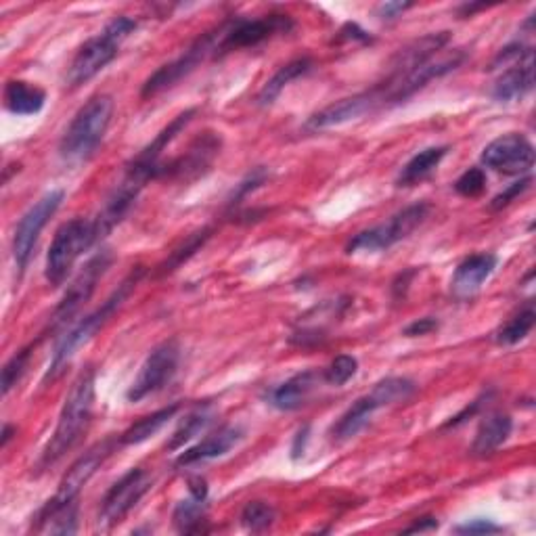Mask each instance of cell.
Returning <instances> with one entry per match:
<instances>
[{
    "mask_svg": "<svg viewBox=\"0 0 536 536\" xmlns=\"http://www.w3.org/2000/svg\"><path fill=\"white\" fill-rule=\"evenodd\" d=\"M93 409H95V369L88 367L78 375L74 386L65 396L63 409L57 419V428L36 463L38 472H47V469L57 465L74 449L76 442L82 438V432L88 428V423H91Z\"/></svg>",
    "mask_w": 536,
    "mask_h": 536,
    "instance_id": "obj_1",
    "label": "cell"
},
{
    "mask_svg": "<svg viewBox=\"0 0 536 536\" xmlns=\"http://www.w3.org/2000/svg\"><path fill=\"white\" fill-rule=\"evenodd\" d=\"M114 109L116 103L109 95H97L80 107L59 143V155L65 164L80 166L93 158L109 130Z\"/></svg>",
    "mask_w": 536,
    "mask_h": 536,
    "instance_id": "obj_2",
    "label": "cell"
},
{
    "mask_svg": "<svg viewBox=\"0 0 536 536\" xmlns=\"http://www.w3.org/2000/svg\"><path fill=\"white\" fill-rule=\"evenodd\" d=\"M143 275H145V271L141 266L134 268V271L120 283V287L116 289V292L111 294L95 312H91V315L84 317L78 325H74L70 331L63 335V338L57 344V348H55V352H53L51 365H49L47 373H44V382H53V379H57L59 373L67 367V363L74 359V354L82 346H86L88 342H91L95 335L109 323V319L116 315V312L122 308V304L128 300V296L134 292V287L139 285Z\"/></svg>",
    "mask_w": 536,
    "mask_h": 536,
    "instance_id": "obj_3",
    "label": "cell"
},
{
    "mask_svg": "<svg viewBox=\"0 0 536 536\" xmlns=\"http://www.w3.org/2000/svg\"><path fill=\"white\" fill-rule=\"evenodd\" d=\"M134 30H137V21L126 15L111 19L97 36L86 40L78 49L70 70H67V86L78 88L86 82H91L99 72H103L105 67L118 57L124 40Z\"/></svg>",
    "mask_w": 536,
    "mask_h": 536,
    "instance_id": "obj_4",
    "label": "cell"
},
{
    "mask_svg": "<svg viewBox=\"0 0 536 536\" xmlns=\"http://www.w3.org/2000/svg\"><path fill=\"white\" fill-rule=\"evenodd\" d=\"M463 61H465V51L461 49L440 51L432 59L415 65L413 70L405 74L390 72V76L384 82H379L375 88L379 91V95H382L384 107L400 105L409 101L413 95H417L421 88H426L432 80L455 72Z\"/></svg>",
    "mask_w": 536,
    "mask_h": 536,
    "instance_id": "obj_5",
    "label": "cell"
},
{
    "mask_svg": "<svg viewBox=\"0 0 536 536\" xmlns=\"http://www.w3.org/2000/svg\"><path fill=\"white\" fill-rule=\"evenodd\" d=\"M97 243V233L93 220L74 218L61 225L53 237V243L47 254V266H44V275H47L49 285L61 287L67 277H70L72 268L80 260V256L93 248Z\"/></svg>",
    "mask_w": 536,
    "mask_h": 536,
    "instance_id": "obj_6",
    "label": "cell"
},
{
    "mask_svg": "<svg viewBox=\"0 0 536 536\" xmlns=\"http://www.w3.org/2000/svg\"><path fill=\"white\" fill-rule=\"evenodd\" d=\"M428 214H430V206L426 204V201H419V204L407 206L405 210H400L398 214H394L388 222H382V225L354 235L348 243L346 252L348 254L386 252L392 248V245H396L402 239H407L415 229H419L423 222H426Z\"/></svg>",
    "mask_w": 536,
    "mask_h": 536,
    "instance_id": "obj_7",
    "label": "cell"
},
{
    "mask_svg": "<svg viewBox=\"0 0 536 536\" xmlns=\"http://www.w3.org/2000/svg\"><path fill=\"white\" fill-rule=\"evenodd\" d=\"M218 47H220V24L208 30L206 34H201L181 57L162 65L160 70L143 84L141 97L149 99L160 95L168 91V88L176 86L183 78H187L191 72H195L204 61L218 59Z\"/></svg>",
    "mask_w": 536,
    "mask_h": 536,
    "instance_id": "obj_8",
    "label": "cell"
},
{
    "mask_svg": "<svg viewBox=\"0 0 536 536\" xmlns=\"http://www.w3.org/2000/svg\"><path fill=\"white\" fill-rule=\"evenodd\" d=\"M294 30V21L289 15H264L258 19L233 17L220 24V47L218 57L231 51L258 47L264 40L277 34H287Z\"/></svg>",
    "mask_w": 536,
    "mask_h": 536,
    "instance_id": "obj_9",
    "label": "cell"
},
{
    "mask_svg": "<svg viewBox=\"0 0 536 536\" xmlns=\"http://www.w3.org/2000/svg\"><path fill=\"white\" fill-rule=\"evenodd\" d=\"M65 191L63 189H53L49 193H44L36 204L19 218L15 235H13V260L17 266V273L24 275L26 268L32 260L34 248L38 243V237L42 229L49 225V220L55 216L59 206L63 204Z\"/></svg>",
    "mask_w": 536,
    "mask_h": 536,
    "instance_id": "obj_10",
    "label": "cell"
},
{
    "mask_svg": "<svg viewBox=\"0 0 536 536\" xmlns=\"http://www.w3.org/2000/svg\"><path fill=\"white\" fill-rule=\"evenodd\" d=\"M151 488V478L141 467L130 469L128 474H124L114 486H111L103 501H101V509H99V530L107 532L114 526H118L120 522H124V518L128 513L139 505V501L149 493Z\"/></svg>",
    "mask_w": 536,
    "mask_h": 536,
    "instance_id": "obj_11",
    "label": "cell"
},
{
    "mask_svg": "<svg viewBox=\"0 0 536 536\" xmlns=\"http://www.w3.org/2000/svg\"><path fill=\"white\" fill-rule=\"evenodd\" d=\"M178 361H181V346H178V342L170 340L153 348L126 392L128 402H141L147 396L164 390L176 375Z\"/></svg>",
    "mask_w": 536,
    "mask_h": 536,
    "instance_id": "obj_12",
    "label": "cell"
},
{
    "mask_svg": "<svg viewBox=\"0 0 536 536\" xmlns=\"http://www.w3.org/2000/svg\"><path fill=\"white\" fill-rule=\"evenodd\" d=\"M109 264H111V252L109 250H101L99 254H95L91 260L84 264L80 275L72 281L70 287H67L65 296L61 298L59 306L55 308L53 317H51V329H59V327L70 323L74 319L76 312L88 300H91V296L95 294V289H97V283L107 273Z\"/></svg>",
    "mask_w": 536,
    "mask_h": 536,
    "instance_id": "obj_13",
    "label": "cell"
},
{
    "mask_svg": "<svg viewBox=\"0 0 536 536\" xmlns=\"http://www.w3.org/2000/svg\"><path fill=\"white\" fill-rule=\"evenodd\" d=\"M222 139L216 132H204L189 145V149L176 160L160 166V178H170L178 183H191L204 176L220 153Z\"/></svg>",
    "mask_w": 536,
    "mask_h": 536,
    "instance_id": "obj_14",
    "label": "cell"
},
{
    "mask_svg": "<svg viewBox=\"0 0 536 536\" xmlns=\"http://www.w3.org/2000/svg\"><path fill=\"white\" fill-rule=\"evenodd\" d=\"M482 164L509 176H520L534 166V147L524 134L509 132L484 147Z\"/></svg>",
    "mask_w": 536,
    "mask_h": 536,
    "instance_id": "obj_15",
    "label": "cell"
},
{
    "mask_svg": "<svg viewBox=\"0 0 536 536\" xmlns=\"http://www.w3.org/2000/svg\"><path fill=\"white\" fill-rule=\"evenodd\" d=\"M377 109H384V101H382V95H379L377 88L373 86L371 91L359 93V95L342 99V101H335V103L327 105L325 109L317 111V114H312L306 122V130L317 132V130L342 126V124H348L354 120H361V118L373 114V111H377Z\"/></svg>",
    "mask_w": 536,
    "mask_h": 536,
    "instance_id": "obj_16",
    "label": "cell"
},
{
    "mask_svg": "<svg viewBox=\"0 0 536 536\" xmlns=\"http://www.w3.org/2000/svg\"><path fill=\"white\" fill-rule=\"evenodd\" d=\"M118 444H120V438L118 440L107 438L95 444L93 449H88L70 469H67V474L59 482V490L55 497L61 501H78L82 488L97 474V469L105 463V459L116 451Z\"/></svg>",
    "mask_w": 536,
    "mask_h": 536,
    "instance_id": "obj_17",
    "label": "cell"
},
{
    "mask_svg": "<svg viewBox=\"0 0 536 536\" xmlns=\"http://www.w3.org/2000/svg\"><path fill=\"white\" fill-rule=\"evenodd\" d=\"M499 258L495 254H474L465 258L451 279V292L455 298L465 300L480 292V287L495 273Z\"/></svg>",
    "mask_w": 536,
    "mask_h": 536,
    "instance_id": "obj_18",
    "label": "cell"
},
{
    "mask_svg": "<svg viewBox=\"0 0 536 536\" xmlns=\"http://www.w3.org/2000/svg\"><path fill=\"white\" fill-rule=\"evenodd\" d=\"M32 530L36 534L67 536L78 532V501L49 499L34 516Z\"/></svg>",
    "mask_w": 536,
    "mask_h": 536,
    "instance_id": "obj_19",
    "label": "cell"
},
{
    "mask_svg": "<svg viewBox=\"0 0 536 536\" xmlns=\"http://www.w3.org/2000/svg\"><path fill=\"white\" fill-rule=\"evenodd\" d=\"M319 382H323V373L317 371H302L294 377L285 379L283 384L268 392V405L279 411H296L304 407L312 392L317 390Z\"/></svg>",
    "mask_w": 536,
    "mask_h": 536,
    "instance_id": "obj_20",
    "label": "cell"
},
{
    "mask_svg": "<svg viewBox=\"0 0 536 536\" xmlns=\"http://www.w3.org/2000/svg\"><path fill=\"white\" fill-rule=\"evenodd\" d=\"M534 86V53L524 55L497 78L493 86V99L499 103H513L524 99Z\"/></svg>",
    "mask_w": 536,
    "mask_h": 536,
    "instance_id": "obj_21",
    "label": "cell"
},
{
    "mask_svg": "<svg viewBox=\"0 0 536 536\" xmlns=\"http://www.w3.org/2000/svg\"><path fill=\"white\" fill-rule=\"evenodd\" d=\"M241 438H243L241 428H235V426L220 428L218 432L206 436L204 440L191 446V449L178 455L176 465L189 467V465H197V463H206V461H212L218 457H225L231 449H235Z\"/></svg>",
    "mask_w": 536,
    "mask_h": 536,
    "instance_id": "obj_22",
    "label": "cell"
},
{
    "mask_svg": "<svg viewBox=\"0 0 536 536\" xmlns=\"http://www.w3.org/2000/svg\"><path fill=\"white\" fill-rule=\"evenodd\" d=\"M382 409V405L375 400V396L369 392L365 396H361L359 400L354 402V405L340 417V421L335 423L331 428V438L335 442H346L350 438H354L359 432H363L367 428V423L371 421V417L375 415V411Z\"/></svg>",
    "mask_w": 536,
    "mask_h": 536,
    "instance_id": "obj_23",
    "label": "cell"
},
{
    "mask_svg": "<svg viewBox=\"0 0 536 536\" xmlns=\"http://www.w3.org/2000/svg\"><path fill=\"white\" fill-rule=\"evenodd\" d=\"M513 430V421L505 413H493L488 415L476 432L474 444H472V453L476 457H488L497 453L501 446L509 440Z\"/></svg>",
    "mask_w": 536,
    "mask_h": 536,
    "instance_id": "obj_24",
    "label": "cell"
},
{
    "mask_svg": "<svg viewBox=\"0 0 536 536\" xmlns=\"http://www.w3.org/2000/svg\"><path fill=\"white\" fill-rule=\"evenodd\" d=\"M44 103H47V93L36 84L24 80H11L5 86V107L15 116H34L40 114Z\"/></svg>",
    "mask_w": 536,
    "mask_h": 536,
    "instance_id": "obj_25",
    "label": "cell"
},
{
    "mask_svg": "<svg viewBox=\"0 0 536 536\" xmlns=\"http://www.w3.org/2000/svg\"><path fill=\"white\" fill-rule=\"evenodd\" d=\"M446 153H449V147H428V149L419 151L405 166H402V170L396 178V185L398 187H413V185L423 183L440 166Z\"/></svg>",
    "mask_w": 536,
    "mask_h": 536,
    "instance_id": "obj_26",
    "label": "cell"
},
{
    "mask_svg": "<svg viewBox=\"0 0 536 536\" xmlns=\"http://www.w3.org/2000/svg\"><path fill=\"white\" fill-rule=\"evenodd\" d=\"M310 70H312V61L308 57L294 59V61H289L287 65L279 67V72L262 86V91L258 95V105H262V107L273 105L289 82L306 76Z\"/></svg>",
    "mask_w": 536,
    "mask_h": 536,
    "instance_id": "obj_27",
    "label": "cell"
},
{
    "mask_svg": "<svg viewBox=\"0 0 536 536\" xmlns=\"http://www.w3.org/2000/svg\"><path fill=\"white\" fill-rule=\"evenodd\" d=\"M212 419H214V409H212V405H208V402H204V405H199L197 409H193L181 421V426L174 430L170 440L166 442V451L172 453V451L183 449L187 442H191L195 436H199L201 432H204L210 426Z\"/></svg>",
    "mask_w": 536,
    "mask_h": 536,
    "instance_id": "obj_28",
    "label": "cell"
},
{
    "mask_svg": "<svg viewBox=\"0 0 536 536\" xmlns=\"http://www.w3.org/2000/svg\"><path fill=\"white\" fill-rule=\"evenodd\" d=\"M178 409H181V405H170V407H164L160 411H155V413L139 419L137 423H132V426L124 434H120V444L134 446V444H141V442L153 438L178 413Z\"/></svg>",
    "mask_w": 536,
    "mask_h": 536,
    "instance_id": "obj_29",
    "label": "cell"
},
{
    "mask_svg": "<svg viewBox=\"0 0 536 536\" xmlns=\"http://www.w3.org/2000/svg\"><path fill=\"white\" fill-rule=\"evenodd\" d=\"M172 520L178 532H183V534L201 532L206 522V501L197 499L193 495H189L183 501H178L172 513Z\"/></svg>",
    "mask_w": 536,
    "mask_h": 536,
    "instance_id": "obj_30",
    "label": "cell"
},
{
    "mask_svg": "<svg viewBox=\"0 0 536 536\" xmlns=\"http://www.w3.org/2000/svg\"><path fill=\"white\" fill-rule=\"evenodd\" d=\"M415 392H417V386L409 377H386L382 379V382H377L371 390V394L375 396L379 405H382V409L409 400Z\"/></svg>",
    "mask_w": 536,
    "mask_h": 536,
    "instance_id": "obj_31",
    "label": "cell"
},
{
    "mask_svg": "<svg viewBox=\"0 0 536 536\" xmlns=\"http://www.w3.org/2000/svg\"><path fill=\"white\" fill-rule=\"evenodd\" d=\"M534 319H536V312H534V306L528 304L526 308H522L516 317L509 319L499 331H497V344L501 346H516L520 344L522 340L528 338V333L532 331L534 327Z\"/></svg>",
    "mask_w": 536,
    "mask_h": 536,
    "instance_id": "obj_32",
    "label": "cell"
},
{
    "mask_svg": "<svg viewBox=\"0 0 536 536\" xmlns=\"http://www.w3.org/2000/svg\"><path fill=\"white\" fill-rule=\"evenodd\" d=\"M275 522V509L264 501H252L243 507L241 511V524L250 532H264L273 526Z\"/></svg>",
    "mask_w": 536,
    "mask_h": 536,
    "instance_id": "obj_33",
    "label": "cell"
},
{
    "mask_svg": "<svg viewBox=\"0 0 536 536\" xmlns=\"http://www.w3.org/2000/svg\"><path fill=\"white\" fill-rule=\"evenodd\" d=\"M359 371V361L350 354H340L329 363V367L323 371V382L335 388L346 386L350 379Z\"/></svg>",
    "mask_w": 536,
    "mask_h": 536,
    "instance_id": "obj_34",
    "label": "cell"
},
{
    "mask_svg": "<svg viewBox=\"0 0 536 536\" xmlns=\"http://www.w3.org/2000/svg\"><path fill=\"white\" fill-rule=\"evenodd\" d=\"M30 356L32 348H24L11 356V361L3 369V382H0V386H3V396H7L21 382V377H24L30 365Z\"/></svg>",
    "mask_w": 536,
    "mask_h": 536,
    "instance_id": "obj_35",
    "label": "cell"
},
{
    "mask_svg": "<svg viewBox=\"0 0 536 536\" xmlns=\"http://www.w3.org/2000/svg\"><path fill=\"white\" fill-rule=\"evenodd\" d=\"M210 229H204V231H199V233H195V235H191L183 245H181V248H178L176 252H172V256H170V260L166 262V268H164V273H168V271H174V268L176 266H181L185 260H189L199 248H201V245H204L206 241H208V237H210Z\"/></svg>",
    "mask_w": 536,
    "mask_h": 536,
    "instance_id": "obj_36",
    "label": "cell"
},
{
    "mask_svg": "<svg viewBox=\"0 0 536 536\" xmlns=\"http://www.w3.org/2000/svg\"><path fill=\"white\" fill-rule=\"evenodd\" d=\"M484 189H486V172L482 168H469L455 183V191L463 197H478L484 193Z\"/></svg>",
    "mask_w": 536,
    "mask_h": 536,
    "instance_id": "obj_37",
    "label": "cell"
},
{
    "mask_svg": "<svg viewBox=\"0 0 536 536\" xmlns=\"http://www.w3.org/2000/svg\"><path fill=\"white\" fill-rule=\"evenodd\" d=\"M266 181H268V172H266L264 168H256L254 172H250V174L245 176L243 181L237 185V191L233 193V199L229 201V204H231V206L239 204V201H241L243 197H248L250 193H254L256 189H260Z\"/></svg>",
    "mask_w": 536,
    "mask_h": 536,
    "instance_id": "obj_38",
    "label": "cell"
},
{
    "mask_svg": "<svg viewBox=\"0 0 536 536\" xmlns=\"http://www.w3.org/2000/svg\"><path fill=\"white\" fill-rule=\"evenodd\" d=\"M530 183H532V178H530V176H526V178H522V181L509 185V187H507L503 193H499V195L493 199V204H490V208H493V210H501V208L509 206L513 199L520 197L524 191H528Z\"/></svg>",
    "mask_w": 536,
    "mask_h": 536,
    "instance_id": "obj_39",
    "label": "cell"
},
{
    "mask_svg": "<svg viewBox=\"0 0 536 536\" xmlns=\"http://www.w3.org/2000/svg\"><path fill=\"white\" fill-rule=\"evenodd\" d=\"M503 528L493 524L490 520H472V522H465L461 526L455 528V532L459 534H493V532H501Z\"/></svg>",
    "mask_w": 536,
    "mask_h": 536,
    "instance_id": "obj_40",
    "label": "cell"
},
{
    "mask_svg": "<svg viewBox=\"0 0 536 536\" xmlns=\"http://www.w3.org/2000/svg\"><path fill=\"white\" fill-rule=\"evenodd\" d=\"M438 329V321L432 319V317H426V319H419V321H413L409 327H405V333L407 338H419V335H428L432 331Z\"/></svg>",
    "mask_w": 536,
    "mask_h": 536,
    "instance_id": "obj_41",
    "label": "cell"
},
{
    "mask_svg": "<svg viewBox=\"0 0 536 536\" xmlns=\"http://www.w3.org/2000/svg\"><path fill=\"white\" fill-rule=\"evenodd\" d=\"M411 7V3H386L377 9V15L382 19H396L400 13H405Z\"/></svg>",
    "mask_w": 536,
    "mask_h": 536,
    "instance_id": "obj_42",
    "label": "cell"
},
{
    "mask_svg": "<svg viewBox=\"0 0 536 536\" xmlns=\"http://www.w3.org/2000/svg\"><path fill=\"white\" fill-rule=\"evenodd\" d=\"M189 493L197 499H208V482L204 478H193L189 482Z\"/></svg>",
    "mask_w": 536,
    "mask_h": 536,
    "instance_id": "obj_43",
    "label": "cell"
},
{
    "mask_svg": "<svg viewBox=\"0 0 536 536\" xmlns=\"http://www.w3.org/2000/svg\"><path fill=\"white\" fill-rule=\"evenodd\" d=\"M306 440H308V428L300 430L296 434V438H294V446H292V457L294 459H300V455H304V444H306Z\"/></svg>",
    "mask_w": 536,
    "mask_h": 536,
    "instance_id": "obj_44",
    "label": "cell"
},
{
    "mask_svg": "<svg viewBox=\"0 0 536 536\" xmlns=\"http://www.w3.org/2000/svg\"><path fill=\"white\" fill-rule=\"evenodd\" d=\"M438 522L434 518H421L413 526H409L405 532H426V530H436Z\"/></svg>",
    "mask_w": 536,
    "mask_h": 536,
    "instance_id": "obj_45",
    "label": "cell"
},
{
    "mask_svg": "<svg viewBox=\"0 0 536 536\" xmlns=\"http://www.w3.org/2000/svg\"><path fill=\"white\" fill-rule=\"evenodd\" d=\"M17 434V430L11 426V423H5L3 426V438H0V446H3V449H7V444L11 442V438Z\"/></svg>",
    "mask_w": 536,
    "mask_h": 536,
    "instance_id": "obj_46",
    "label": "cell"
}]
</instances>
